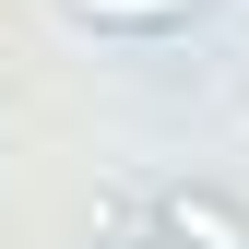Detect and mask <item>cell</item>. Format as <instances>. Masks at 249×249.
<instances>
[{"label": "cell", "mask_w": 249, "mask_h": 249, "mask_svg": "<svg viewBox=\"0 0 249 249\" xmlns=\"http://www.w3.org/2000/svg\"><path fill=\"white\" fill-rule=\"evenodd\" d=\"M119 249H166V226H131V237H119Z\"/></svg>", "instance_id": "obj_3"}, {"label": "cell", "mask_w": 249, "mask_h": 249, "mask_svg": "<svg viewBox=\"0 0 249 249\" xmlns=\"http://www.w3.org/2000/svg\"><path fill=\"white\" fill-rule=\"evenodd\" d=\"M59 12H71L83 36H178L202 0H59Z\"/></svg>", "instance_id": "obj_2"}, {"label": "cell", "mask_w": 249, "mask_h": 249, "mask_svg": "<svg viewBox=\"0 0 249 249\" xmlns=\"http://www.w3.org/2000/svg\"><path fill=\"white\" fill-rule=\"evenodd\" d=\"M154 226H166V249H249V213H237L226 190H166Z\"/></svg>", "instance_id": "obj_1"}]
</instances>
